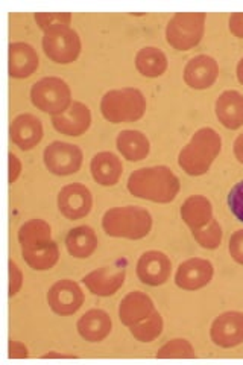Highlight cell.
<instances>
[{
	"instance_id": "cell-35",
	"label": "cell",
	"mask_w": 243,
	"mask_h": 365,
	"mask_svg": "<svg viewBox=\"0 0 243 365\" xmlns=\"http://www.w3.org/2000/svg\"><path fill=\"white\" fill-rule=\"evenodd\" d=\"M23 284V274L16 262L9 260V297L16 295Z\"/></svg>"
},
{
	"instance_id": "cell-2",
	"label": "cell",
	"mask_w": 243,
	"mask_h": 365,
	"mask_svg": "<svg viewBox=\"0 0 243 365\" xmlns=\"http://www.w3.org/2000/svg\"><path fill=\"white\" fill-rule=\"evenodd\" d=\"M222 150V139L210 127L196 131L190 142L182 148L178 155V165L187 175L200 177L210 170L216 157Z\"/></svg>"
},
{
	"instance_id": "cell-20",
	"label": "cell",
	"mask_w": 243,
	"mask_h": 365,
	"mask_svg": "<svg viewBox=\"0 0 243 365\" xmlns=\"http://www.w3.org/2000/svg\"><path fill=\"white\" fill-rule=\"evenodd\" d=\"M155 311L154 302L150 297L140 291H133L125 295L119 306V318L122 324L131 327L133 324L142 322L143 318Z\"/></svg>"
},
{
	"instance_id": "cell-17",
	"label": "cell",
	"mask_w": 243,
	"mask_h": 365,
	"mask_svg": "<svg viewBox=\"0 0 243 365\" xmlns=\"http://www.w3.org/2000/svg\"><path fill=\"white\" fill-rule=\"evenodd\" d=\"M53 128L66 135L84 134L91 125V111L83 102H72L64 113L52 116Z\"/></svg>"
},
{
	"instance_id": "cell-32",
	"label": "cell",
	"mask_w": 243,
	"mask_h": 365,
	"mask_svg": "<svg viewBox=\"0 0 243 365\" xmlns=\"http://www.w3.org/2000/svg\"><path fill=\"white\" fill-rule=\"evenodd\" d=\"M33 19L44 32L55 26H68L72 23L71 13H37Z\"/></svg>"
},
{
	"instance_id": "cell-11",
	"label": "cell",
	"mask_w": 243,
	"mask_h": 365,
	"mask_svg": "<svg viewBox=\"0 0 243 365\" xmlns=\"http://www.w3.org/2000/svg\"><path fill=\"white\" fill-rule=\"evenodd\" d=\"M214 268L210 260L192 257L184 260L175 274L177 287L186 291H198L212 282Z\"/></svg>"
},
{
	"instance_id": "cell-36",
	"label": "cell",
	"mask_w": 243,
	"mask_h": 365,
	"mask_svg": "<svg viewBox=\"0 0 243 365\" xmlns=\"http://www.w3.org/2000/svg\"><path fill=\"white\" fill-rule=\"evenodd\" d=\"M9 158V177H8V181L13 185V182L17 181V178L20 177L21 174V162L19 160V157L16 154L11 153L8 155Z\"/></svg>"
},
{
	"instance_id": "cell-22",
	"label": "cell",
	"mask_w": 243,
	"mask_h": 365,
	"mask_svg": "<svg viewBox=\"0 0 243 365\" xmlns=\"http://www.w3.org/2000/svg\"><path fill=\"white\" fill-rule=\"evenodd\" d=\"M90 170L95 181L99 182L100 186H114L118 185L122 177L123 165L122 160L115 154L110 151H102L91 158Z\"/></svg>"
},
{
	"instance_id": "cell-31",
	"label": "cell",
	"mask_w": 243,
	"mask_h": 365,
	"mask_svg": "<svg viewBox=\"0 0 243 365\" xmlns=\"http://www.w3.org/2000/svg\"><path fill=\"white\" fill-rule=\"evenodd\" d=\"M195 349L187 339H172L167 344L161 347L157 353V358L166 359V358H195Z\"/></svg>"
},
{
	"instance_id": "cell-28",
	"label": "cell",
	"mask_w": 243,
	"mask_h": 365,
	"mask_svg": "<svg viewBox=\"0 0 243 365\" xmlns=\"http://www.w3.org/2000/svg\"><path fill=\"white\" fill-rule=\"evenodd\" d=\"M52 239V228L43 220H31L23 224L19 230V242L21 247L40 244Z\"/></svg>"
},
{
	"instance_id": "cell-10",
	"label": "cell",
	"mask_w": 243,
	"mask_h": 365,
	"mask_svg": "<svg viewBox=\"0 0 243 365\" xmlns=\"http://www.w3.org/2000/svg\"><path fill=\"white\" fill-rule=\"evenodd\" d=\"M48 302L56 315H73L84 304V292L76 282L64 279L56 282L49 289Z\"/></svg>"
},
{
	"instance_id": "cell-14",
	"label": "cell",
	"mask_w": 243,
	"mask_h": 365,
	"mask_svg": "<svg viewBox=\"0 0 243 365\" xmlns=\"http://www.w3.org/2000/svg\"><path fill=\"white\" fill-rule=\"evenodd\" d=\"M125 276V268L120 265L102 267L87 274L83 279V283L91 294L98 297H110L123 287Z\"/></svg>"
},
{
	"instance_id": "cell-8",
	"label": "cell",
	"mask_w": 243,
	"mask_h": 365,
	"mask_svg": "<svg viewBox=\"0 0 243 365\" xmlns=\"http://www.w3.org/2000/svg\"><path fill=\"white\" fill-rule=\"evenodd\" d=\"M44 165L52 174L66 177L76 174L83 166V151L81 148L67 142H52L46 146L43 154Z\"/></svg>"
},
{
	"instance_id": "cell-40",
	"label": "cell",
	"mask_w": 243,
	"mask_h": 365,
	"mask_svg": "<svg viewBox=\"0 0 243 365\" xmlns=\"http://www.w3.org/2000/svg\"><path fill=\"white\" fill-rule=\"evenodd\" d=\"M237 79H239V83L243 86V58L237 64Z\"/></svg>"
},
{
	"instance_id": "cell-30",
	"label": "cell",
	"mask_w": 243,
	"mask_h": 365,
	"mask_svg": "<svg viewBox=\"0 0 243 365\" xmlns=\"http://www.w3.org/2000/svg\"><path fill=\"white\" fill-rule=\"evenodd\" d=\"M192 233L195 241L207 250H214L222 242V227L214 218L207 225L198 228V230H195Z\"/></svg>"
},
{
	"instance_id": "cell-4",
	"label": "cell",
	"mask_w": 243,
	"mask_h": 365,
	"mask_svg": "<svg viewBox=\"0 0 243 365\" xmlns=\"http://www.w3.org/2000/svg\"><path fill=\"white\" fill-rule=\"evenodd\" d=\"M100 113L111 123L137 122L146 113V98L134 87L110 90L102 96Z\"/></svg>"
},
{
	"instance_id": "cell-16",
	"label": "cell",
	"mask_w": 243,
	"mask_h": 365,
	"mask_svg": "<svg viewBox=\"0 0 243 365\" xmlns=\"http://www.w3.org/2000/svg\"><path fill=\"white\" fill-rule=\"evenodd\" d=\"M9 135L13 143H16L20 150L29 151L36 148L43 139V123L41 120L33 116V114L25 113L11 122Z\"/></svg>"
},
{
	"instance_id": "cell-25",
	"label": "cell",
	"mask_w": 243,
	"mask_h": 365,
	"mask_svg": "<svg viewBox=\"0 0 243 365\" xmlns=\"http://www.w3.org/2000/svg\"><path fill=\"white\" fill-rule=\"evenodd\" d=\"M66 247L71 256L78 259H87L93 255L98 248V236L91 227L81 225L72 228V230L67 233Z\"/></svg>"
},
{
	"instance_id": "cell-7",
	"label": "cell",
	"mask_w": 243,
	"mask_h": 365,
	"mask_svg": "<svg viewBox=\"0 0 243 365\" xmlns=\"http://www.w3.org/2000/svg\"><path fill=\"white\" fill-rule=\"evenodd\" d=\"M81 38L71 26H55L44 32L43 51L58 64H71L81 53Z\"/></svg>"
},
{
	"instance_id": "cell-5",
	"label": "cell",
	"mask_w": 243,
	"mask_h": 365,
	"mask_svg": "<svg viewBox=\"0 0 243 365\" xmlns=\"http://www.w3.org/2000/svg\"><path fill=\"white\" fill-rule=\"evenodd\" d=\"M204 13H177L166 28V40L177 51H190L198 46L205 32Z\"/></svg>"
},
{
	"instance_id": "cell-34",
	"label": "cell",
	"mask_w": 243,
	"mask_h": 365,
	"mask_svg": "<svg viewBox=\"0 0 243 365\" xmlns=\"http://www.w3.org/2000/svg\"><path fill=\"white\" fill-rule=\"evenodd\" d=\"M229 255L237 264L243 265V230H237L229 237Z\"/></svg>"
},
{
	"instance_id": "cell-24",
	"label": "cell",
	"mask_w": 243,
	"mask_h": 365,
	"mask_svg": "<svg viewBox=\"0 0 243 365\" xmlns=\"http://www.w3.org/2000/svg\"><path fill=\"white\" fill-rule=\"evenodd\" d=\"M181 218L192 232L207 225L213 220V205L202 195L189 197L181 205Z\"/></svg>"
},
{
	"instance_id": "cell-1",
	"label": "cell",
	"mask_w": 243,
	"mask_h": 365,
	"mask_svg": "<svg viewBox=\"0 0 243 365\" xmlns=\"http://www.w3.org/2000/svg\"><path fill=\"white\" fill-rule=\"evenodd\" d=\"M180 189V178L167 166L137 169L128 178V190L131 195L152 202L167 204L177 198Z\"/></svg>"
},
{
	"instance_id": "cell-13",
	"label": "cell",
	"mask_w": 243,
	"mask_h": 365,
	"mask_svg": "<svg viewBox=\"0 0 243 365\" xmlns=\"http://www.w3.org/2000/svg\"><path fill=\"white\" fill-rule=\"evenodd\" d=\"M212 341L222 349L236 347L243 342V314L229 311L219 315L210 329Z\"/></svg>"
},
{
	"instance_id": "cell-9",
	"label": "cell",
	"mask_w": 243,
	"mask_h": 365,
	"mask_svg": "<svg viewBox=\"0 0 243 365\" xmlns=\"http://www.w3.org/2000/svg\"><path fill=\"white\" fill-rule=\"evenodd\" d=\"M93 207V197L87 186L72 182L64 186L58 193V209L67 220H81Z\"/></svg>"
},
{
	"instance_id": "cell-12",
	"label": "cell",
	"mask_w": 243,
	"mask_h": 365,
	"mask_svg": "<svg viewBox=\"0 0 243 365\" xmlns=\"http://www.w3.org/2000/svg\"><path fill=\"white\" fill-rule=\"evenodd\" d=\"M170 259L157 250L146 251L137 262V277L149 287L165 284L170 277Z\"/></svg>"
},
{
	"instance_id": "cell-38",
	"label": "cell",
	"mask_w": 243,
	"mask_h": 365,
	"mask_svg": "<svg viewBox=\"0 0 243 365\" xmlns=\"http://www.w3.org/2000/svg\"><path fill=\"white\" fill-rule=\"evenodd\" d=\"M8 353L9 358H28V349L25 344H21L19 341H9L8 344Z\"/></svg>"
},
{
	"instance_id": "cell-19",
	"label": "cell",
	"mask_w": 243,
	"mask_h": 365,
	"mask_svg": "<svg viewBox=\"0 0 243 365\" xmlns=\"http://www.w3.org/2000/svg\"><path fill=\"white\" fill-rule=\"evenodd\" d=\"M216 116L225 128L239 130L243 125V95L237 90H225L216 101Z\"/></svg>"
},
{
	"instance_id": "cell-39",
	"label": "cell",
	"mask_w": 243,
	"mask_h": 365,
	"mask_svg": "<svg viewBox=\"0 0 243 365\" xmlns=\"http://www.w3.org/2000/svg\"><path fill=\"white\" fill-rule=\"evenodd\" d=\"M234 155H236L239 162L243 165V133L237 135V139L234 142Z\"/></svg>"
},
{
	"instance_id": "cell-29",
	"label": "cell",
	"mask_w": 243,
	"mask_h": 365,
	"mask_svg": "<svg viewBox=\"0 0 243 365\" xmlns=\"http://www.w3.org/2000/svg\"><path fill=\"white\" fill-rule=\"evenodd\" d=\"M163 317L160 315L158 311H154L146 318H143L142 322H138L130 327L131 335L140 342H152L157 339L161 332H163Z\"/></svg>"
},
{
	"instance_id": "cell-26",
	"label": "cell",
	"mask_w": 243,
	"mask_h": 365,
	"mask_svg": "<svg viewBox=\"0 0 243 365\" xmlns=\"http://www.w3.org/2000/svg\"><path fill=\"white\" fill-rule=\"evenodd\" d=\"M115 145H118L120 154L130 162H140L150 151L149 139L142 131L137 130L120 131L115 139Z\"/></svg>"
},
{
	"instance_id": "cell-6",
	"label": "cell",
	"mask_w": 243,
	"mask_h": 365,
	"mask_svg": "<svg viewBox=\"0 0 243 365\" xmlns=\"http://www.w3.org/2000/svg\"><path fill=\"white\" fill-rule=\"evenodd\" d=\"M31 101L38 110L56 116L72 106V90L64 79L46 76L32 86Z\"/></svg>"
},
{
	"instance_id": "cell-33",
	"label": "cell",
	"mask_w": 243,
	"mask_h": 365,
	"mask_svg": "<svg viewBox=\"0 0 243 365\" xmlns=\"http://www.w3.org/2000/svg\"><path fill=\"white\" fill-rule=\"evenodd\" d=\"M228 207L236 218L243 222V181L237 182L228 193Z\"/></svg>"
},
{
	"instance_id": "cell-23",
	"label": "cell",
	"mask_w": 243,
	"mask_h": 365,
	"mask_svg": "<svg viewBox=\"0 0 243 365\" xmlns=\"http://www.w3.org/2000/svg\"><path fill=\"white\" fill-rule=\"evenodd\" d=\"M21 255L26 264L36 271H48L60 260V248L55 241H44L28 247H21Z\"/></svg>"
},
{
	"instance_id": "cell-3",
	"label": "cell",
	"mask_w": 243,
	"mask_h": 365,
	"mask_svg": "<svg viewBox=\"0 0 243 365\" xmlns=\"http://www.w3.org/2000/svg\"><path fill=\"white\" fill-rule=\"evenodd\" d=\"M102 228L108 236L137 241L149 235L152 228V216L146 209L137 205L114 207L102 216Z\"/></svg>"
},
{
	"instance_id": "cell-37",
	"label": "cell",
	"mask_w": 243,
	"mask_h": 365,
	"mask_svg": "<svg viewBox=\"0 0 243 365\" xmlns=\"http://www.w3.org/2000/svg\"><path fill=\"white\" fill-rule=\"evenodd\" d=\"M229 31L237 38H243V13H234L229 17Z\"/></svg>"
},
{
	"instance_id": "cell-15",
	"label": "cell",
	"mask_w": 243,
	"mask_h": 365,
	"mask_svg": "<svg viewBox=\"0 0 243 365\" xmlns=\"http://www.w3.org/2000/svg\"><path fill=\"white\" fill-rule=\"evenodd\" d=\"M219 76V64L210 55H196L184 68V81L195 90L212 87Z\"/></svg>"
},
{
	"instance_id": "cell-21",
	"label": "cell",
	"mask_w": 243,
	"mask_h": 365,
	"mask_svg": "<svg viewBox=\"0 0 243 365\" xmlns=\"http://www.w3.org/2000/svg\"><path fill=\"white\" fill-rule=\"evenodd\" d=\"M76 329L86 341L100 342L111 334L113 322L105 311L90 309L78 319Z\"/></svg>"
},
{
	"instance_id": "cell-18",
	"label": "cell",
	"mask_w": 243,
	"mask_h": 365,
	"mask_svg": "<svg viewBox=\"0 0 243 365\" xmlns=\"http://www.w3.org/2000/svg\"><path fill=\"white\" fill-rule=\"evenodd\" d=\"M37 51L28 43H11L8 48V73L13 78H29L38 68Z\"/></svg>"
},
{
	"instance_id": "cell-27",
	"label": "cell",
	"mask_w": 243,
	"mask_h": 365,
	"mask_svg": "<svg viewBox=\"0 0 243 365\" xmlns=\"http://www.w3.org/2000/svg\"><path fill=\"white\" fill-rule=\"evenodd\" d=\"M167 56L166 53L154 48V46H148L137 52L135 55V67L146 78H158L167 71Z\"/></svg>"
}]
</instances>
